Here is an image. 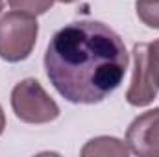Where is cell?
Segmentation results:
<instances>
[{
	"label": "cell",
	"instance_id": "cell-3",
	"mask_svg": "<svg viewBox=\"0 0 159 157\" xmlns=\"http://www.w3.org/2000/svg\"><path fill=\"white\" fill-rule=\"evenodd\" d=\"M39 34L35 17L22 11H9L0 19V57L19 63L30 57Z\"/></svg>",
	"mask_w": 159,
	"mask_h": 157
},
{
	"label": "cell",
	"instance_id": "cell-10",
	"mask_svg": "<svg viewBox=\"0 0 159 157\" xmlns=\"http://www.w3.org/2000/svg\"><path fill=\"white\" fill-rule=\"evenodd\" d=\"M57 2H61V4H72V2H78V0H57Z\"/></svg>",
	"mask_w": 159,
	"mask_h": 157
},
{
	"label": "cell",
	"instance_id": "cell-6",
	"mask_svg": "<svg viewBox=\"0 0 159 157\" xmlns=\"http://www.w3.org/2000/svg\"><path fill=\"white\" fill-rule=\"evenodd\" d=\"M129 148L124 146L115 137H96L87 142V146L81 150V155H128Z\"/></svg>",
	"mask_w": 159,
	"mask_h": 157
},
{
	"label": "cell",
	"instance_id": "cell-7",
	"mask_svg": "<svg viewBox=\"0 0 159 157\" xmlns=\"http://www.w3.org/2000/svg\"><path fill=\"white\" fill-rule=\"evenodd\" d=\"M135 9H137V17L148 28L159 30V0H137Z\"/></svg>",
	"mask_w": 159,
	"mask_h": 157
},
{
	"label": "cell",
	"instance_id": "cell-5",
	"mask_svg": "<svg viewBox=\"0 0 159 157\" xmlns=\"http://www.w3.org/2000/svg\"><path fill=\"white\" fill-rule=\"evenodd\" d=\"M126 142L135 155L159 157V107L139 115L129 124Z\"/></svg>",
	"mask_w": 159,
	"mask_h": 157
},
{
	"label": "cell",
	"instance_id": "cell-9",
	"mask_svg": "<svg viewBox=\"0 0 159 157\" xmlns=\"http://www.w3.org/2000/svg\"><path fill=\"white\" fill-rule=\"evenodd\" d=\"M4 128H6V115H4V109L0 105V135L4 133Z\"/></svg>",
	"mask_w": 159,
	"mask_h": 157
},
{
	"label": "cell",
	"instance_id": "cell-2",
	"mask_svg": "<svg viewBox=\"0 0 159 157\" xmlns=\"http://www.w3.org/2000/svg\"><path fill=\"white\" fill-rule=\"evenodd\" d=\"M159 92V39L133 46V76L126 92L128 104L144 107Z\"/></svg>",
	"mask_w": 159,
	"mask_h": 157
},
{
	"label": "cell",
	"instance_id": "cell-11",
	"mask_svg": "<svg viewBox=\"0 0 159 157\" xmlns=\"http://www.w3.org/2000/svg\"><path fill=\"white\" fill-rule=\"evenodd\" d=\"M2 7H4V0H0V11H2Z\"/></svg>",
	"mask_w": 159,
	"mask_h": 157
},
{
	"label": "cell",
	"instance_id": "cell-1",
	"mask_svg": "<svg viewBox=\"0 0 159 157\" xmlns=\"http://www.w3.org/2000/svg\"><path fill=\"white\" fill-rule=\"evenodd\" d=\"M128 52L117 32L100 20H76L54 34L44 69L56 91L72 104H98L119 89Z\"/></svg>",
	"mask_w": 159,
	"mask_h": 157
},
{
	"label": "cell",
	"instance_id": "cell-4",
	"mask_svg": "<svg viewBox=\"0 0 159 157\" xmlns=\"http://www.w3.org/2000/svg\"><path fill=\"white\" fill-rule=\"evenodd\" d=\"M11 107L15 117L26 124H48L59 117V105L34 78L22 79L13 87Z\"/></svg>",
	"mask_w": 159,
	"mask_h": 157
},
{
	"label": "cell",
	"instance_id": "cell-8",
	"mask_svg": "<svg viewBox=\"0 0 159 157\" xmlns=\"http://www.w3.org/2000/svg\"><path fill=\"white\" fill-rule=\"evenodd\" d=\"M54 2L56 0H7V4H9L11 9L28 13L32 17H37V15L46 13L54 6Z\"/></svg>",
	"mask_w": 159,
	"mask_h": 157
}]
</instances>
